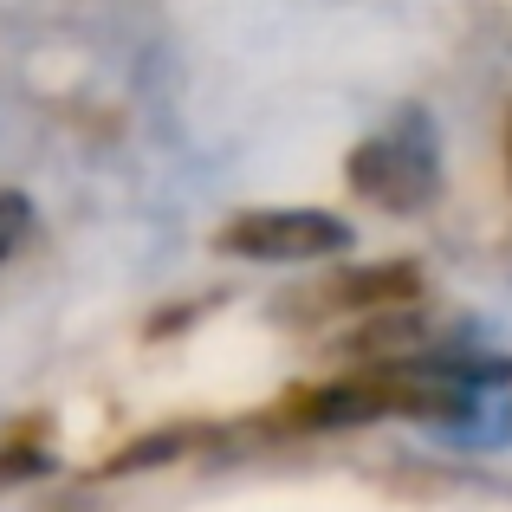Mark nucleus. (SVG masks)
Wrapping results in <instances>:
<instances>
[{"label": "nucleus", "mask_w": 512, "mask_h": 512, "mask_svg": "<svg viewBox=\"0 0 512 512\" xmlns=\"http://www.w3.org/2000/svg\"><path fill=\"white\" fill-rule=\"evenodd\" d=\"M506 169H512V130H506Z\"/></svg>", "instance_id": "nucleus-3"}, {"label": "nucleus", "mask_w": 512, "mask_h": 512, "mask_svg": "<svg viewBox=\"0 0 512 512\" xmlns=\"http://www.w3.org/2000/svg\"><path fill=\"white\" fill-rule=\"evenodd\" d=\"M221 247L240 260H318V253L350 247V227L312 208H273V214H240L221 234Z\"/></svg>", "instance_id": "nucleus-2"}, {"label": "nucleus", "mask_w": 512, "mask_h": 512, "mask_svg": "<svg viewBox=\"0 0 512 512\" xmlns=\"http://www.w3.org/2000/svg\"><path fill=\"white\" fill-rule=\"evenodd\" d=\"M350 182H357L376 208H396V214L428 208V195H435V182H441L428 124H422V117H409V124L389 130V137H370L357 156H350Z\"/></svg>", "instance_id": "nucleus-1"}]
</instances>
